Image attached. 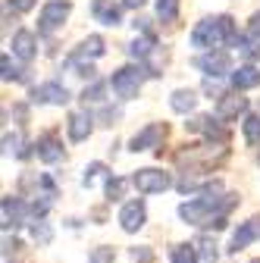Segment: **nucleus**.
<instances>
[{
	"label": "nucleus",
	"instance_id": "obj_1",
	"mask_svg": "<svg viewBox=\"0 0 260 263\" xmlns=\"http://www.w3.org/2000/svg\"><path fill=\"white\" fill-rule=\"evenodd\" d=\"M235 22L232 16H216V19H204L194 25L191 31V44L194 47H204V50H216L222 44H235Z\"/></svg>",
	"mask_w": 260,
	"mask_h": 263
},
{
	"label": "nucleus",
	"instance_id": "obj_2",
	"mask_svg": "<svg viewBox=\"0 0 260 263\" xmlns=\"http://www.w3.org/2000/svg\"><path fill=\"white\" fill-rule=\"evenodd\" d=\"M144 69H138V66H122V69H116L113 76H110V88L122 97V101H132V97H138V91H141V76Z\"/></svg>",
	"mask_w": 260,
	"mask_h": 263
},
{
	"label": "nucleus",
	"instance_id": "obj_3",
	"mask_svg": "<svg viewBox=\"0 0 260 263\" xmlns=\"http://www.w3.org/2000/svg\"><path fill=\"white\" fill-rule=\"evenodd\" d=\"M69 10H72L69 0H50V4L41 10V16H38V31H41V35H53V31L66 22Z\"/></svg>",
	"mask_w": 260,
	"mask_h": 263
},
{
	"label": "nucleus",
	"instance_id": "obj_4",
	"mask_svg": "<svg viewBox=\"0 0 260 263\" xmlns=\"http://www.w3.org/2000/svg\"><path fill=\"white\" fill-rule=\"evenodd\" d=\"M132 185L138 188V194H163L173 185V179L163 170H138L132 176Z\"/></svg>",
	"mask_w": 260,
	"mask_h": 263
},
{
	"label": "nucleus",
	"instance_id": "obj_5",
	"mask_svg": "<svg viewBox=\"0 0 260 263\" xmlns=\"http://www.w3.org/2000/svg\"><path fill=\"white\" fill-rule=\"evenodd\" d=\"M198 69L204 76H210V79H219L226 72L232 76V60H229V53H226V50H210V53L198 57Z\"/></svg>",
	"mask_w": 260,
	"mask_h": 263
},
{
	"label": "nucleus",
	"instance_id": "obj_6",
	"mask_svg": "<svg viewBox=\"0 0 260 263\" xmlns=\"http://www.w3.org/2000/svg\"><path fill=\"white\" fill-rule=\"evenodd\" d=\"M144 222H147V207H144V201H128V204H122V210H119V226H122V232H138Z\"/></svg>",
	"mask_w": 260,
	"mask_h": 263
},
{
	"label": "nucleus",
	"instance_id": "obj_7",
	"mask_svg": "<svg viewBox=\"0 0 260 263\" xmlns=\"http://www.w3.org/2000/svg\"><path fill=\"white\" fill-rule=\"evenodd\" d=\"M245 113H248V97H242L238 91L219 97V104H216V119L232 122V119H238V116H245Z\"/></svg>",
	"mask_w": 260,
	"mask_h": 263
},
{
	"label": "nucleus",
	"instance_id": "obj_8",
	"mask_svg": "<svg viewBox=\"0 0 260 263\" xmlns=\"http://www.w3.org/2000/svg\"><path fill=\"white\" fill-rule=\"evenodd\" d=\"M31 101H35V104L63 107V104H69V91H66V85H60V82H47V85H38L35 91H31Z\"/></svg>",
	"mask_w": 260,
	"mask_h": 263
},
{
	"label": "nucleus",
	"instance_id": "obj_9",
	"mask_svg": "<svg viewBox=\"0 0 260 263\" xmlns=\"http://www.w3.org/2000/svg\"><path fill=\"white\" fill-rule=\"evenodd\" d=\"M257 238H260V216H251L248 222H242V226L235 229L229 251H232V254H238V251H245V248H248L251 241H257Z\"/></svg>",
	"mask_w": 260,
	"mask_h": 263
},
{
	"label": "nucleus",
	"instance_id": "obj_10",
	"mask_svg": "<svg viewBox=\"0 0 260 263\" xmlns=\"http://www.w3.org/2000/svg\"><path fill=\"white\" fill-rule=\"evenodd\" d=\"M0 219H4L7 232L10 229H19L25 222V204L19 201V197H4V201H0Z\"/></svg>",
	"mask_w": 260,
	"mask_h": 263
},
{
	"label": "nucleus",
	"instance_id": "obj_11",
	"mask_svg": "<svg viewBox=\"0 0 260 263\" xmlns=\"http://www.w3.org/2000/svg\"><path fill=\"white\" fill-rule=\"evenodd\" d=\"M163 135H166V125L151 122L147 128H141L138 135L132 138V151H135V154H138V151H151V147H157L160 141H163Z\"/></svg>",
	"mask_w": 260,
	"mask_h": 263
},
{
	"label": "nucleus",
	"instance_id": "obj_12",
	"mask_svg": "<svg viewBox=\"0 0 260 263\" xmlns=\"http://www.w3.org/2000/svg\"><path fill=\"white\" fill-rule=\"evenodd\" d=\"M13 53L19 57V60H35V53H38V41H35V35H31V31H16L13 35Z\"/></svg>",
	"mask_w": 260,
	"mask_h": 263
},
{
	"label": "nucleus",
	"instance_id": "obj_13",
	"mask_svg": "<svg viewBox=\"0 0 260 263\" xmlns=\"http://www.w3.org/2000/svg\"><path fill=\"white\" fill-rule=\"evenodd\" d=\"M35 154L44 163H57V160H63V144H60L57 135H41L38 144H35Z\"/></svg>",
	"mask_w": 260,
	"mask_h": 263
},
{
	"label": "nucleus",
	"instance_id": "obj_14",
	"mask_svg": "<svg viewBox=\"0 0 260 263\" xmlns=\"http://www.w3.org/2000/svg\"><path fill=\"white\" fill-rule=\"evenodd\" d=\"M91 13H94L97 22H104V25H119L122 22V13H119V7L113 4V0H94Z\"/></svg>",
	"mask_w": 260,
	"mask_h": 263
},
{
	"label": "nucleus",
	"instance_id": "obj_15",
	"mask_svg": "<svg viewBox=\"0 0 260 263\" xmlns=\"http://www.w3.org/2000/svg\"><path fill=\"white\" fill-rule=\"evenodd\" d=\"M185 128H188V132H204L210 141H213V138H216V141H226V132L213 122V116H194L191 122H185Z\"/></svg>",
	"mask_w": 260,
	"mask_h": 263
},
{
	"label": "nucleus",
	"instance_id": "obj_16",
	"mask_svg": "<svg viewBox=\"0 0 260 263\" xmlns=\"http://www.w3.org/2000/svg\"><path fill=\"white\" fill-rule=\"evenodd\" d=\"M66 128H69V141H85L91 135V128H94V119L88 113H72Z\"/></svg>",
	"mask_w": 260,
	"mask_h": 263
},
{
	"label": "nucleus",
	"instance_id": "obj_17",
	"mask_svg": "<svg viewBox=\"0 0 260 263\" xmlns=\"http://www.w3.org/2000/svg\"><path fill=\"white\" fill-rule=\"evenodd\" d=\"M260 85V69L257 66H238L232 72V88L235 91H248V88H257Z\"/></svg>",
	"mask_w": 260,
	"mask_h": 263
},
{
	"label": "nucleus",
	"instance_id": "obj_18",
	"mask_svg": "<svg viewBox=\"0 0 260 263\" xmlns=\"http://www.w3.org/2000/svg\"><path fill=\"white\" fill-rule=\"evenodd\" d=\"M170 107H173L176 113H191L194 107H198V94H194L191 88H179V91H173V97H170Z\"/></svg>",
	"mask_w": 260,
	"mask_h": 263
},
{
	"label": "nucleus",
	"instance_id": "obj_19",
	"mask_svg": "<svg viewBox=\"0 0 260 263\" xmlns=\"http://www.w3.org/2000/svg\"><path fill=\"white\" fill-rule=\"evenodd\" d=\"M104 53V38L101 35H91L82 41V47L76 50V60H85V57H101Z\"/></svg>",
	"mask_w": 260,
	"mask_h": 263
},
{
	"label": "nucleus",
	"instance_id": "obj_20",
	"mask_svg": "<svg viewBox=\"0 0 260 263\" xmlns=\"http://www.w3.org/2000/svg\"><path fill=\"white\" fill-rule=\"evenodd\" d=\"M170 260L173 263H198V248L194 245H173Z\"/></svg>",
	"mask_w": 260,
	"mask_h": 263
},
{
	"label": "nucleus",
	"instance_id": "obj_21",
	"mask_svg": "<svg viewBox=\"0 0 260 263\" xmlns=\"http://www.w3.org/2000/svg\"><path fill=\"white\" fill-rule=\"evenodd\" d=\"M242 132H245V141L248 144H260V116H245Z\"/></svg>",
	"mask_w": 260,
	"mask_h": 263
},
{
	"label": "nucleus",
	"instance_id": "obj_22",
	"mask_svg": "<svg viewBox=\"0 0 260 263\" xmlns=\"http://www.w3.org/2000/svg\"><path fill=\"white\" fill-rule=\"evenodd\" d=\"M154 47H157V44H154V38H138V41H132V47H128V53H132L135 60H141V63H144V60H147V57L154 53Z\"/></svg>",
	"mask_w": 260,
	"mask_h": 263
},
{
	"label": "nucleus",
	"instance_id": "obj_23",
	"mask_svg": "<svg viewBox=\"0 0 260 263\" xmlns=\"http://www.w3.org/2000/svg\"><path fill=\"white\" fill-rule=\"evenodd\" d=\"M194 248L201 251V260H204V263H216V257H219V254H216V241H213V238L201 235V238H198V245H194Z\"/></svg>",
	"mask_w": 260,
	"mask_h": 263
},
{
	"label": "nucleus",
	"instance_id": "obj_24",
	"mask_svg": "<svg viewBox=\"0 0 260 263\" xmlns=\"http://www.w3.org/2000/svg\"><path fill=\"white\" fill-rule=\"evenodd\" d=\"M157 16L163 22H173L179 16V0H157Z\"/></svg>",
	"mask_w": 260,
	"mask_h": 263
},
{
	"label": "nucleus",
	"instance_id": "obj_25",
	"mask_svg": "<svg viewBox=\"0 0 260 263\" xmlns=\"http://www.w3.org/2000/svg\"><path fill=\"white\" fill-rule=\"evenodd\" d=\"M31 238H35L38 245H50V238H53L50 226H47L44 219H35V222H31Z\"/></svg>",
	"mask_w": 260,
	"mask_h": 263
},
{
	"label": "nucleus",
	"instance_id": "obj_26",
	"mask_svg": "<svg viewBox=\"0 0 260 263\" xmlns=\"http://www.w3.org/2000/svg\"><path fill=\"white\" fill-rule=\"evenodd\" d=\"M0 69H4V72H0V76H4V82H19L22 79V69H16V66H13L10 53L0 57Z\"/></svg>",
	"mask_w": 260,
	"mask_h": 263
},
{
	"label": "nucleus",
	"instance_id": "obj_27",
	"mask_svg": "<svg viewBox=\"0 0 260 263\" xmlns=\"http://www.w3.org/2000/svg\"><path fill=\"white\" fill-rule=\"evenodd\" d=\"M122 194H125V179L110 176V179H107V197H110V201H119Z\"/></svg>",
	"mask_w": 260,
	"mask_h": 263
},
{
	"label": "nucleus",
	"instance_id": "obj_28",
	"mask_svg": "<svg viewBox=\"0 0 260 263\" xmlns=\"http://www.w3.org/2000/svg\"><path fill=\"white\" fill-rule=\"evenodd\" d=\"M104 173H107V166H104V163H91V166L85 170V179H82V182H85V188H91L97 179L104 176Z\"/></svg>",
	"mask_w": 260,
	"mask_h": 263
},
{
	"label": "nucleus",
	"instance_id": "obj_29",
	"mask_svg": "<svg viewBox=\"0 0 260 263\" xmlns=\"http://www.w3.org/2000/svg\"><path fill=\"white\" fill-rule=\"evenodd\" d=\"M113 248H107V245H101V248H94L91 251V263H113Z\"/></svg>",
	"mask_w": 260,
	"mask_h": 263
},
{
	"label": "nucleus",
	"instance_id": "obj_30",
	"mask_svg": "<svg viewBox=\"0 0 260 263\" xmlns=\"http://www.w3.org/2000/svg\"><path fill=\"white\" fill-rule=\"evenodd\" d=\"M82 97H85V104H88V101H91V104L104 101V82H94L91 88H85V94H82Z\"/></svg>",
	"mask_w": 260,
	"mask_h": 263
},
{
	"label": "nucleus",
	"instance_id": "obj_31",
	"mask_svg": "<svg viewBox=\"0 0 260 263\" xmlns=\"http://www.w3.org/2000/svg\"><path fill=\"white\" fill-rule=\"evenodd\" d=\"M19 144H22V138L19 135H4V154H19Z\"/></svg>",
	"mask_w": 260,
	"mask_h": 263
},
{
	"label": "nucleus",
	"instance_id": "obj_32",
	"mask_svg": "<svg viewBox=\"0 0 260 263\" xmlns=\"http://www.w3.org/2000/svg\"><path fill=\"white\" fill-rule=\"evenodd\" d=\"M248 31H251V38H254V41H260V10L251 16V22H248Z\"/></svg>",
	"mask_w": 260,
	"mask_h": 263
},
{
	"label": "nucleus",
	"instance_id": "obj_33",
	"mask_svg": "<svg viewBox=\"0 0 260 263\" xmlns=\"http://www.w3.org/2000/svg\"><path fill=\"white\" fill-rule=\"evenodd\" d=\"M7 4H10L16 13H28L31 7H35V0H7Z\"/></svg>",
	"mask_w": 260,
	"mask_h": 263
},
{
	"label": "nucleus",
	"instance_id": "obj_34",
	"mask_svg": "<svg viewBox=\"0 0 260 263\" xmlns=\"http://www.w3.org/2000/svg\"><path fill=\"white\" fill-rule=\"evenodd\" d=\"M122 7H125V10H141L144 0H122Z\"/></svg>",
	"mask_w": 260,
	"mask_h": 263
}]
</instances>
